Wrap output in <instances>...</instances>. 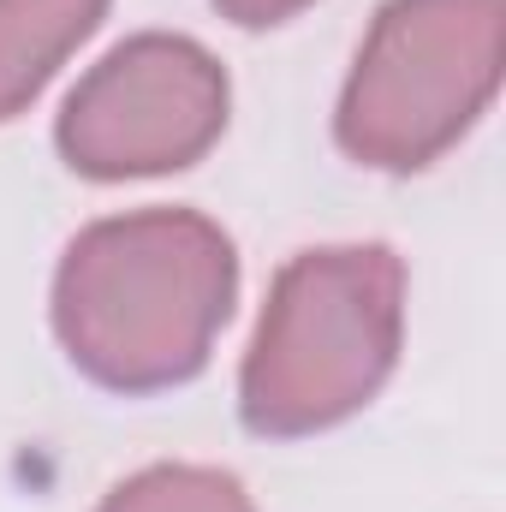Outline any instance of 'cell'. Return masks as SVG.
Wrapping results in <instances>:
<instances>
[{
    "label": "cell",
    "instance_id": "1",
    "mask_svg": "<svg viewBox=\"0 0 506 512\" xmlns=\"http://www.w3.org/2000/svg\"><path fill=\"white\" fill-rule=\"evenodd\" d=\"M233 239L191 209H143L84 227L54 274L66 358L102 387L149 393L197 376L233 310Z\"/></svg>",
    "mask_w": 506,
    "mask_h": 512
},
{
    "label": "cell",
    "instance_id": "2",
    "mask_svg": "<svg viewBox=\"0 0 506 512\" xmlns=\"http://www.w3.org/2000/svg\"><path fill=\"white\" fill-rule=\"evenodd\" d=\"M405 268L387 245L292 256L251 340L239 411L256 435H316L352 417L399 358Z\"/></svg>",
    "mask_w": 506,
    "mask_h": 512
},
{
    "label": "cell",
    "instance_id": "3",
    "mask_svg": "<svg viewBox=\"0 0 506 512\" xmlns=\"http://www.w3.org/2000/svg\"><path fill=\"white\" fill-rule=\"evenodd\" d=\"M501 0H387L340 96L352 161L411 173L453 149L501 84Z\"/></svg>",
    "mask_w": 506,
    "mask_h": 512
},
{
    "label": "cell",
    "instance_id": "4",
    "mask_svg": "<svg viewBox=\"0 0 506 512\" xmlns=\"http://www.w3.org/2000/svg\"><path fill=\"white\" fill-rule=\"evenodd\" d=\"M227 126V72L191 36H131L72 90L60 149L90 179L191 167Z\"/></svg>",
    "mask_w": 506,
    "mask_h": 512
},
{
    "label": "cell",
    "instance_id": "5",
    "mask_svg": "<svg viewBox=\"0 0 506 512\" xmlns=\"http://www.w3.org/2000/svg\"><path fill=\"white\" fill-rule=\"evenodd\" d=\"M108 0H0V120L24 114L66 54L102 24Z\"/></svg>",
    "mask_w": 506,
    "mask_h": 512
},
{
    "label": "cell",
    "instance_id": "6",
    "mask_svg": "<svg viewBox=\"0 0 506 512\" xmlns=\"http://www.w3.org/2000/svg\"><path fill=\"white\" fill-rule=\"evenodd\" d=\"M102 512H256L239 477L215 465H149L120 483Z\"/></svg>",
    "mask_w": 506,
    "mask_h": 512
},
{
    "label": "cell",
    "instance_id": "7",
    "mask_svg": "<svg viewBox=\"0 0 506 512\" xmlns=\"http://www.w3.org/2000/svg\"><path fill=\"white\" fill-rule=\"evenodd\" d=\"M233 24H251V30H262V24H280V18H292V12H304L310 0H215Z\"/></svg>",
    "mask_w": 506,
    "mask_h": 512
}]
</instances>
